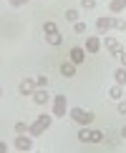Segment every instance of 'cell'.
<instances>
[{
  "label": "cell",
  "instance_id": "obj_1",
  "mask_svg": "<svg viewBox=\"0 0 126 153\" xmlns=\"http://www.w3.org/2000/svg\"><path fill=\"white\" fill-rule=\"evenodd\" d=\"M43 33H46V43H48V45L58 48L61 43H63V35L58 33V25H56L53 20H46V23H43Z\"/></svg>",
  "mask_w": 126,
  "mask_h": 153
},
{
  "label": "cell",
  "instance_id": "obj_2",
  "mask_svg": "<svg viewBox=\"0 0 126 153\" xmlns=\"http://www.w3.org/2000/svg\"><path fill=\"white\" fill-rule=\"evenodd\" d=\"M50 123H53V118H50L48 113H43V116H38V118L33 120V123L28 126V133H30L33 138H38L40 133H46V131L50 128Z\"/></svg>",
  "mask_w": 126,
  "mask_h": 153
},
{
  "label": "cell",
  "instance_id": "obj_3",
  "mask_svg": "<svg viewBox=\"0 0 126 153\" xmlns=\"http://www.w3.org/2000/svg\"><path fill=\"white\" fill-rule=\"evenodd\" d=\"M68 116H71V120H73V123H78V126H91L93 120H96L93 111H86V108H71Z\"/></svg>",
  "mask_w": 126,
  "mask_h": 153
},
{
  "label": "cell",
  "instance_id": "obj_4",
  "mask_svg": "<svg viewBox=\"0 0 126 153\" xmlns=\"http://www.w3.org/2000/svg\"><path fill=\"white\" fill-rule=\"evenodd\" d=\"M78 141L81 143H101V141H104V133L96 131V128H88V126H81Z\"/></svg>",
  "mask_w": 126,
  "mask_h": 153
},
{
  "label": "cell",
  "instance_id": "obj_5",
  "mask_svg": "<svg viewBox=\"0 0 126 153\" xmlns=\"http://www.w3.org/2000/svg\"><path fill=\"white\" fill-rule=\"evenodd\" d=\"M66 111H68V98H66V95H56V98H53V116L56 118H63Z\"/></svg>",
  "mask_w": 126,
  "mask_h": 153
},
{
  "label": "cell",
  "instance_id": "obj_6",
  "mask_svg": "<svg viewBox=\"0 0 126 153\" xmlns=\"http://www.w3.org/2000/svg\"><path fill=\"white\" fill-rule=\"evenodd\" d=\"M101 45H104V43H101V38L98 35H86V43H83V50L88 55H96L98 50H101Z\"/></svg>",
  "mask_w": 126,
  "mask_h": 153
},
{
  "label": "cell",
  "instance_id": "obj_7",
  "mask_svg": "<svg viewBox=\"0 0 126 153\" xmlns=\"http://www.w3.org/2000/svg\"><path fill=\"white\" fill-rule=\"evenodd\" d=\"M13 148H15V151H30V148H33V136H30V133H28V136H25V133H18Z\"/></svg>",
  "mask_w": 126,
  "mask_h": 153
},
{
  "label": "cell",
  "instance_id": "obj_8",
  "mask_svg": "<svg viewBox=\"0 0 126 153\" xmlns=\"http://www.w3.org/2000/svg\"><path fill=\"white\" fill-rule=\"evenodd\" d=\"M35 91H38L35 78H23L20 83H18V93H20V95H33Z\"/></svg>",
  "mask_w": 126,
  "mask_h": 153
},
{
  "label": "cell",
  "instance_id": "obj_9",
  "mask_svg": "<svg viewBox=\"0 0 126 153\" xmlns=\"http://www.w3.org/2000/svg\"><path fill=\"white\" fill-rule=\"evenodd\" d=\"M106 50H109L113 58H118V55L124 53V45H121V40H118V38H109V35H106Z\"/></svg>",
  "mask_w": 126,
  "mask_h": 153
},
{
  "label": "cell",
  "instance_id": "obj_10",
  "mask_svg": "<svg viewBox=\"0 0 126 153\" xmlns=\"http://www.w3.org/2000/svg\"><path fill=\"white\" fill-rule=\"evenodd\" d=\"M30 98H33V103L35 105H46V103H53V98H50L48 95V88H38V91L30 95Z\"/></svg>",
  "mask_w": 126,
  "mask_h": 153
},
{
  "label": "cell",
  "instance_id": "obj_11",
  "mask_svg": "<svg viewBox=\"0 0 126 153\" xmlns=\"http://www.w3.org/2000/svg\"><path fill=\"white\" fill-rule=\"evenodd\" d=\"M68 60H73L76 65L86 63V50H83V48H71V53H68Z\"/></svg>",
  "mask_w": 126,
  "mask_h": 153
},
{
  "label": "cell",
  "instance_id": "obj_12",
  "mask_svg": "<svg viewBox=\"0 0 126 153\" xmlns=\"http://www.w3.org/2000/svg\"><path fill=\"white\" fill-rule=\"evenodd\" d=\"M58 71H61L63 78H73V75H76V63L73 60H66V63H61Z\"/></svg>",
  "mask_w": 126,
  "mask_h": 153
},
{
  "label": "cell",
  "instance_id": "obj_13",
  "mask_svg": "<svg viewBox=\"0 0 126 153\" xmlns=\"http://www.w3.org/2000/svg\"><path fill=\"white\" fill-rule=\"evenodd\" d=\"M96 30L101 35H106L111 30V18H96Z\"/></svg>",
  "mask_w": 126,
  "mask_h": 153
},
{
  "label": "cell",
  "instance_id": "obj_14",
  "mask_svg": "<svg viewBox=\"0 0 126 153\" xmlns=\"http://www.w3.org/2000/svg\"><path fill=\"white\" fill-rule=\"evenodd\" d=\"M109 98L111 100H121L124 98V85H118V83H116V85H111L109 88Z\"/></svg>",
  "mask_w": 126,
  "mask_h": 153
},
{
  "label": "cell",
  "instance_id": "obj_15",
  "mask_svg": "<svg viewBox=\"0 0 126 153\" xmlns=\"http://www.w3.org/2000/svg\"><path fill=\"white\" fill-rule=\"evenodd\" d=\"M113 80H116L118 85H126V68H124V65L113 71Z\"/></svg>",
  "mask_w": 126,
  "mask_h": 153
},
{
  "label": "cell",
  "instance_id": "obj_16",
  "mask_svg": "<svg viewBox=\"0 0 126 153\" xmlns=\"http://www.w3.org/2000/svg\"><path fill=\"white\" fill-rule=\"evenodd\" d=\"M109 10H111V13H121V10H126V0H111V3H109Z\"/></svg>",
  "mask_w": 126,
  "mask_h": 153
},
{
  "label": "cell",
  "instance_id": "obj_17",
  "mask_svg": "<svg viewBox=\"0 0 126 153\" xmlns=\"http://www.w3.org/2000/svg\"><path fill=\"white\" fill-rule=\"evenodd\" d=\"M111 28L113 30H126V20H121V18H111Z\"/></svg>",
  "mask_w": 126,
  "mask_h": 153
},
{
  "label": "cell",
  "instance_id": "obj_18",
  "mask_svg": "<svg viewBox=\"0 0 126 153\" xmlns=\"http://www.w3.org/2000/svg\"><path fill=\"white\" fill-rule=\"evenodd\" d=\"M78 5H81V10H93V8H96V0H78Z\"/></svg>",
  "mask_w": 126,
  "mask_h": 153
},
{
  "label": "cell",
  "instance_id": "obj_19",
  "mask_svg": "<svg viewBox=\"0 0 126 153\" xmlns=\"http://www.w3.org/2000/svg\"><path fill=\"white\" fill-rule=\"evenodd\" d=\"M66 20L76 23V20H78V10H76V8H68V10H66Z\"/></svg>",
  "mask_w": 126,
  "mask_h": 153
},
{
  "label": "cell",
  "instance_id": "obj_20",
  "mask_svg": "<svg viewBox=\"0 0 126 153\" xmlns=\"http://www.w3.org/2000/svg\"><path fill=\"white\" fill-rule=\"evenodd\" d=\"M73 33H78V35H83V33H86V23H81V20H76V23H73Z\"/></svg>",
  "mask_w": 126,
  "mask_h": 153
},
{
  "label": "cell",
  "instance_id": "obj_21",
  "mask_svg": "<svg viewBox=\"0 0 126 153\" xmlns=\"http://www.w3.org/2000/svg\"><path fill=\"white\" fill-rule=\"evenodd\" d=\"M35 85H38V88H48V75H38V78H35Z\"/></svg>",
  "mask_w": 126,
  "mask_h": 153
},
{
  "label": "cell",
  "instance_id": "obj_22",
  "mask_svg": "<svg viewBox=\"0 0 126 153\" xmlns=\"http://www.w3.org/2000/svg\"><path fill=\"white\" fill-rule=\"evenodd\" d=\"M15 131H18V133H28V123H25V120H18V123H15Z\"/></svg>",
  "mask_w": 126,
  "mask_h": 153
},
{
  "label": "cell",
  "instance_id": "obj_23",
  "mask_svg": "<svg viewBox=\"0 0 126 153\" xmlns=\"http://www.w3.org/2000/svg\"><path fill=\"white\" fill-rule=\"evenodd\" d=\"M116 108H118V113H121V116H126V100H124V98L116 103Z\"/></svg>",
  "mask_w": 126,
  "mask_h": 153
},
{
  "label": "cell",
  "instance_id": "obj_24",
  "mask_svg": "<svg viewBox=\"0 0 126 153\" xmlns=\"http://www.w3.org/2000/svg\"><path fill=\"white\" fill-rule=\"evenodd\" d=\"M8 3L13 5V8H20V5H23V3H28V0H8Z\"/></svg>",
  "mask_w": 126,
  "mask_h": 153
},
{
  "label": "cell",
  "instance_id": "obj_25",
  "mask_svg": "<svg viewBox=\"0 0 126 153\" xmlns=\"http://www.w3.org/2000/svg\"><path fill=\"white\" fill-rule=\"evenodd\" d=\"M118 60H121V65L126 68V50H124V53H121V55H118Z\"/></svg>",
  "mask_w": 126,
  "mask_h": 153
},
{
  "label": "cell",
  "instance_id": "obj_26",
  "mask_svg": "<svg viewBox=\"0 0 126 153\" xmlns=\"http://www.w3.org/2000/svg\"><path fill=\"white\" fill-rule=\"evenodd\" d=\"M0 153H8V143H3V141H0Z\"/></svg>",
  "mask_w": 126,
  "mask_h": 153
},
{
  "label": "cell",
  "instance_id": "obj_27",
  "mask_svg": "<svg viewBox=\"0 0 126 153\" xmlns=\"http://www.w3.org/2000/svg\"><path fill=\"white\" fill-rule=\"evenodd\" d=\"M121 138H124V141H126V126H124V128H121Z\"/></svg>",
  "mask_w": 126,
  "mask_h": 153
},
{
  "label": "cell",
  "instance_id": "obj_28",
  "mask_svg": "<svg viewBox=\"0 0 126 153\" xmlns=\"http://www.w3.org/2000/svg\"><path fill=\"white\" fill-rule=\"evenodd\" d=\"M0 98H3V88H0Z\"/></svg>",
  "mask_w": 126,
  "mask_h": 153
}]
</instances>
